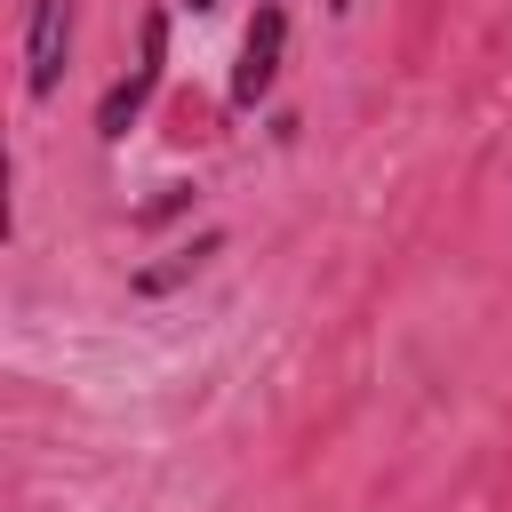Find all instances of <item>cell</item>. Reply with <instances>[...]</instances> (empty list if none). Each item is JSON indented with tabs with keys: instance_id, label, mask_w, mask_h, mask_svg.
I'll list each match as a JSON object with an SVG mask.
<instances>
[{
	"instance_id": "1",
	"label": "cell",
	"mask_w": 512,
	"mask_h": 512,
	"mask_svg": "<svg viewBox=\"0 0 512 512\" xmlns=\"http://www.w3.org/2000/svg\"><path fill=\"white\" fill-rule=\"evenodd\" d=\"M160 64H168V16H144V64H136V72H120V80L104 88V104H96V136H104V144H120V136H128V120L152 104Z\"/></svg>"
},
{
	"instance_id": "2",
	"label": "cell",
	"mask_w": 512,
	"mask_h": 512,
	"mask_svg": "<svg viewBox=\"0 0 512 512\" xmlns=\"http://www.w3.org/2000/svg\"><path fill=\"white\" fill-rule=\"evenodd\" d=\"M72 16H80V0H32V24H24V96H56L64 56H72Z\"/></svg>"
},
{
	"instance_id": "3",
	"label": "cell",
	"mask_w": 512,
	"mask_h": 512,
	"mask_svg": "<svg viewBox=\"0 0 512 512\" xmlns=\"http://www.w3.org/2000/svg\"><path fill=\"white\" fill-rule=\"evenodd\" d=\"M280 56H288V8L256 0V24L240 40V72H232V104H264L272 80H280Z\"/></svg>"
},
{
	"instance_id": "4",
	"label": "cell",
	"mask_w": 512,
	"mask_h": 512,
	"mask_svg": "<svg viewBox=\"0 0 512 512\" xmlns=\"http://www.w3.org/2000/svg\"><path fill=\"white\" fill-rule=\"evenodd\" d=\"M216 248H224V232H200V240H192V248H184L176 264H160V272H136V296H160V288H176V280H192V272H200V264H208Z\"/></svg>"
},
{
	"instance_id": "5",
	"label": "cell",
	"mask_w": 512,
	"mask_h": 512,
	"mask_svg": "<svg viewBox=\"0 0 512 512\" xmlns=\"http://www.w3.org/2000/svg\"><path fill=\"white\" fill-rule=\"evenodd\" d=\"M184 8H216V0H184Z\"/></svg>"
}]
</instances>
